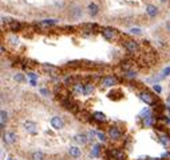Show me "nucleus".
Listing matches in <instances>:
<instances>
[{
	"label": "nucleus",
	"instance_id": "f257e3e1",
	"mask_svg": "<svg viewBox=\"0 0 170 160\" xmlns=\"http://www.w3.org/2000/svg\"><path fill=\"white\" fill-rule=\"evenodd\" d=\"M107 155L110 156L108 160H126V153L118 148H110L107 149Z\"/></svg>",
	"mask_w": 170,
	"mask_h": 160
},
{
	"label": "nucleus",
	"instance_id": "f03ea898",
	"mask_svg": "<svg viewBox=\"0 0 170 160\" xmlns=\"http://www.w3.org/2000/svg\"><path fill=\"white\" fill-rule=\"evenodd\" d=\"M101 31H102V35L107 40H114L119 36V32L116 31L115 28H111V27H104V28H102Z\"/></svg>",
	"mask_w": 170,
	"mask_h": 160
},
{
	"label": "nucleus",
	"instance_id": "7ed1b4c3",
	"mask_svg": "<svg viewBox=\"0 0 170 160\" xmlns=\"http://www.w3.org/2000/svg\"><path fill=\"white\" fill-rule=\"evenodd\" d=\"M122 131H121L118 126H110L108 128V131H107V136H108V139L110 140H112V141H116V140H121L122 139Z\"/></svg>",
	"mask_w": 170,
	"mask_h": 160
},
{
	"label": "nucleus",
	"instance_id": "20e7f679",
	"mask_svg": "<svg viewBox=\"0 0 170 160\" xmlns=\"http://www.w3.org/2000/svg\"><path fill=\"white\" fill-rule=\"evenodd\" d=\"M3 20H4V23H5V28L9 30V31H20L24 27L23 24L16 22V20H11V19H3Z\"/></svg>",
	"mask_w": 170,
	"mask_h": 160
},
{
	"label": "nucleus",
	"instance_id": "39448f33",
	"mask_svg": "<svg viewBox=\"0 0 170 160\" xmlns=\"http://www.w3.org/2000/svg\"><path fill=\"white\" fill-rule=\"evenodd\" d=\"M125 47H126V50L129 53H138L139 51V43L134 39H126L125 40Z\"/></svg>",
	"mask_w": 170,
	"mask_h": 160
},
{
	"label": "nucleus",
	"instance_id": "423d86ee",
	"mask_svg": "<svg viewBox=\"0 0 170 160\" xmlns=\"http://www.w3.org/2000/svg\"><path fill=\"white\" fill-rule=\"evenodd\" d=\"M116 83H118V79H116V77H112V75H107V77H103L101 79V85L103 88H111Z\"/></svg>",
	"mask_w": 170,
	"mask_h": 160
},
{
	"label": "nucleus",
	"instance_id": "0eeeda50",
	"mask_svg": "<svg viewBox=\"0 0 170 160\" xmlns=\"http://www.w3.org/2000/svg\"><path fill=\"white\" fill-rule=\"evenodd\" d=\"M3 140H4L5 144L12 145V144H15L16 141H18V135H16L15 132H5L3 135Z\"/></svg>",
	"mask_w": 170,
	"mask_h": 160
},
{
	"label": "nucleus",
	"instance_id": "6e6552de",
	"mask_svg": "<svg viewBox=\"0 0 170 160\" xmlns=\"http://www.w3.org/2000/svg\"><path fill=\"white\" fill-rule=\"evenodd\" d=\"M141 98H142L143 101H145V104H147V105H154L155 104L154 96H153L150 92H147V90H145V92L141 93Z\"/></svg>",
	"mask_w": 170,
	"mask_h": 160
},
{
	"label": "nucleus",
	"instance_id": "1a4fd4ad",
	"mask_svg": "<svg viewBox=\"0 0 170 160\" xmlns=\"http://www.w3.org/2000/svg\"><path fill=\"white\" fill-rule=\"evenodd\" d=\"M24 129L30 135H36L38 133V125L35 124L34 121H24Z\"/></svg>",
	"mask_w": 170,
	"mask_h": 160
},
{
	"label": "nucleus",
	"instance_id": "9d476101",
	"mask_svg": "<svg viewBox=\"0 0 170 160\" xmlns=\"http://www.w3.org/2000/svg\"><path fill=\"white\" fill-rule=\"evenodd\" d=\"M51 125L55 129H62L64 126V120L60 116H54V117L51 118Z\"/></svg>",
	"mask_w": 170,
	"mask_h": 160
},
{
	"label": "nucleus",
	"instance_id": "9b49d317",
	"mask_svg": "<svg viewBox=\"0 0 170 160\" xmlns=\"http://www.w3.org/2000/svg\"><path fill=\"white\" fill-rule=\"evenodd\" d=\"M91 120L97 121V122H106V121H107V117H106V114L102 113V112H94L93 116H91Z\"/></svg>",
	"mask_w": 170,
	"mask_h": 160
},
{
	"label": "nucleus",
	"instance_id": "f8f14e48",
	"mask_svg": "<svg viewBox=\"0 0 170 160\" xmlns=\"http://www.w3.org/2000/svg\"><path fill=\"white\" fill-rule=\"evenodd\" d=\"M68 155L71 157H74V159H77V157H79L82 155V149L79 147H77V145H72V147L68 148Z\"/></svg>",
	"mask_w": 170,
	"mask_h": 160
},
{
	"label": "nucleus",
	"instance_id": "ddd939ff",
	"mask_svg": "<svg viewBox=\"0 0 170 160\" xmlns=\"http://www.w3.org/2000/svg\"><path fill=\"white\" fill-rule=\"evenodd\" d=\"M74 141H75L77 144H79V145H85L86 143L89 141V139H87V135L79 133V135H75V136H74Z\"/></svg>",
	"mask_w": 170,
	"mask_h": 160
},
{
	"label": "nucleus",
	"instance_id": "4468645a",
	"mask_svg": "<svg viewBox=\"0 0 170 160\" xmlns=\"http://www.w3.org/2000/svg\"><path fill=\"white\" fill-rule=\"evenodd\" d=\"M102 155V145L101 144H94L93 148H91V152H90V156L91 157H99Z\"/></svg>",
	"mask_w": 170,
	"mask_h": 160
},
{
	"label": "nucleus",
	"instance_id": "2eb2a0df",
	"mask_svg": "<svg viewBox=\"0 0 170 160\" xmlns=\"http://www.w3.org/2000/svg\"><path fill=\"white\" fill-rule=\"evenodd\" d=\"M72 93L74 94H78V96H81V94H85V85H82L81 82H77V83H74L72 85Z\"/></svg>",
	"mask_w": 170,
	"mask_h": 160
},
{
	"label": "nucleus",
	"instance_id": "dca6fc26",
	"mask_svg": "<svg viewBox=\"0 0 170 160\" xmlns=\"http://www.w3.org/2000/svg\"><path fill=\"white\" fill-rule=\"evenodd\" d=\"M62 105L66 108V109H70V110H77V105L74 104L71 100H70V97H67V98H63L62 100Z\"/></svg>",
	"mask_w": 170,
	"mask_h": 160
},
{
	"label": "nucleus",
	"instance_id": "f3484780",
	"mask_svg": "<svg viewBox=\"0 0 170 160\" xmlns=\"http://www.w3.org/2000/svg\"><path fill=\"white\" fill-rule=\"evenodd\" d=\"M56 23H58V20L56 19H46V20L39 22V23H36V24L40 26V27H50V26H55Z\"/></svg>",
	"mask_w": 170,
	"mask_h": 160
},
{
	"label": "nucleus",
	"instance_id": "a211bd4d",
	"mask_svg": "<svg viewBox=\"0 0 170 160\" xmlns=\"http://www.w3.org/2000/svg\"><path fill=\"white\" fill-rule=\"evenodd\" d=\"M154 124H155V117L153 114H150V116H147V117L143 118V126H146V128H150V126H153Z\"/></svg>",
	"mask_w": 170,
	"mask_h": 160
},
{
	"label": "nucleus",
	"instance_id": "6ab92c4d",
	"mask_svg": "<svg viewBox=\"0 0 170 160\" xmlns=\"http://www.w3.org/2000/svg\"><path fill=\"white\" fill-rule=\"evenodd\" d=\"M159 141H161V144H162L163 147H166V148L170 147V137H169V135H166V133L159 135Z\"/></svg>",
	"mask_w": 170,
	"mask_h": 160
},
{
	"label": "nucleus",
	"instance_id": "aec40b11",
	"mask_svg": "<svg viewBox=\"0 0 170 160\" xmlns=\"http://www.w3.org/2000/svg\"><path fill=\"white\" fill-rule=\"evenodd\" d=\"M146 12H147V15H149V16L154 18V16L158 14V8L155 7V5H151V4H149V5H146Z\"/></svg>",
	"mask_w": 170,
	"mask_h": 160
},
{
	"label": "nucleus",
	"instance_id": "412c9836",
	"mask_svg": "<svg viewBox=\"0 0 170 160\" xmlns=\"http://www.w3.org/2000/svg\"><path fill=\"white\" fill-rule=\"evenodd\" d=\"M42 69H43V70H46V71H48L50 74H54V73H56V71H58V67L52 66V65H48V63H43Z\"/></svg>",
	"mask_w": 170,
	"mask_h": 160
},
{
	"label": "nucleus",
	"instance_id": "4be33fe9",
	"mask_svg": "<svg viewBox=\"0 0 170 160\" xmlns=\"http://www.w3.org/2000/svg\"><path fill=\"white\" fill-rule=\"evenodd\" d=\"M121 67L123 69V71L131 70V67H133V61H130V59H125V61H122V63H121Z\"/></svg>",
	"mask_w": 170,
	"mask_h": 160
},
{
	"label": "nucleus",
	"instance_id": "5701e85b",
	"mask_svg": "<svg viewBox=\"0 0 170 160\" xmlns=\"http://www.w3.org/2000/svg\"><path fill=\"white\" fill-rule=\"evenodd\" d=\"M46 155L40 151H36V152H32L31 153V160H44Z\"/></svg>",
	"mask_w": 170,
	"mask_h": 160
},
{
	"label": "nucleus",
	"instance_id": "b1692460",
	"mask_svg": "<svg viewBox=\"0 0 170 160\" xmlns=\"http://www.w3.org/2000/svg\"><path fill=\"white\" fill-rule=\"evenodd\" d=\"M94 89H95V88H94L93 83H86L85 85V96H90V94L94 92Z\"/></svg>",
	"mask_w": 170,
	"mask_h": 160
},
{
	"label": "nucleus",
	"instance_id": "393cba45",
	"mask_svg": "<svg viewBox=\"0 0 170 160\" xmlns=\"http://www.w3.org/2000/svg\"><path fill=\"white\" fill-rule=\"evenodd\" d=\"M0 116H1L0 121H1V129H3L4 128V124H5L7 120H8V113L5 112V110H1V112H0Z\"/></svg>",
	"mask_w": 170,
	"mask_h": 160
},
{
	"label": "nucleus",
	"instance_id": "a878e982",
	"mask_svg": "<svg viewBox=\"0 0 170 160\" xmlns=\"http://www.w3.org/2000/svg\"><path fill=\"white\" fill-rule=\"evenodd\" d=\"M89 12H90V15H97L98 14V5L97 4H94V3H91L89 5Z\"/></svg>",
	"mask_w": 170,
	"mask_h": 160
},
{
	"label": "nucleus",
	"instance_id": "bb28decb",
	"mask_svg": "<svg viewBox=\"0 0 170 160\" xmlns=\"http://www.w3.org/2000/svg\"><path fill=\"white\" fill-rule=\"evenodd\" d=\"M82 27L87 28L89 31H91V30H98V24H95V23H85V24H82Z\"/></svg>",
	"mask_w": 170,
	"mask_h": 160
},
{
	"label": "nucleus",
	"instance_id": "cd10ccee",
	"mask_svg": "<svg viewBox=\"0 0 170 160\" xmlns=\"http://www.w3.org/2000/svg\"><path fill=\"white\" fill-rule=\"evenodd\" d=\"M123 75L126 77V78H130V79H131V78H135V77H137V73H135V71H134V70L131 69V70L123 71Z\"/></svg>",
	"mask_w": 170,
	"mask_h": 160
},
{
	"label": "nucleus",
	"instance_id": "c85d7f7f",
	"mask_svg": "<svg viewBox=\"0 0 170 160\" xmlns=\"http://www.w3.org/2000/svg\"><path fill=\"white\" fill-rule=\"evenodd\" d=\"M97 136H98V139H99L102 143H104V141L107 140V137H108V136H106V133L101 132V131H99V132H97Z\"/></svg>",
	"mask_w": 170,
	"mask_h": 160
},
{
	"label": "nucleus",
	"instance_id": "c756f323",
	"mask_svg": "<svg viewBox=\"0 0 170 160\" xmlns=\"http://www.w3.org/2000/svg\"><path fill=\"white\" fill-rule=\"evenodd\" d=\"M95 135H97V132L90 131V132L87 133V139H89V141H94V140H95Z\"/></svg>",
	"mask_w": 170,
	"mask_h": 160
},
{
	"label": "nucleus",
	"instance_id": "7c9ffc66",
	"mask_svg": "<svg viewBox=\"0 0 170 160\" xmlns=\"http://www.w3.org/2000/svg\"><path fill=\"white\" fill-rule=\"evenodd\" d=\"M130 32H131V34H135V35H141V30H139V28H131V30H130Z\"/></svg>",
	"mask_w": 170,
	"mask_h": 160
},
{
	"label": "nucleus",
	"instance_id": "2f4dec72",
	"mask_svg": "<svg viewBox=\"0 0 170 160\" xmlns=\"http://www.w3.org/2000/svg\"><path fill=\"white\" fill-rule=\"evenodd\" d=\"M153 89H154L155 92H157V93H161V90H162L159 85H154V86H153Z\"/></svg>",
	"mask_w": 170,
	"mask_h": 160
},
{
	"label": "nucleus",
	"instance_id": "473e14b6",
	"mask_svg": "<svg viewBox=\"0 0 170 160\" xmlns=\"http://www.w3.org/2000/svg\"><path fill=\"white\" fill-rule=\"evenodd\" d=\"M15 79H16V81H19V82H22V81H23V75H22V74H16L15 75Z\"/></svg>",
	"mask_w": 170,
	"mask_h": 160
},
{
	"label": "nucleus",
	"instance_id": "72a5a7b5",
	"mask_svg": "<svg viewBox=\"0 0 170 160\" xmlns=\"http://www.w3.org/2000/svg\"><path fill=\"white\" fill-rule=\"evenodd\" d=\"M40 93H42L43 96H46V97H47V96L50 94V92H48V90H47V89H40Z\"/></svg>",
	"mask_w": 170,
	"mask_h": 160
},
{
	"label": "nucleus",
	"instance_id": "f704fd0d",
	"mask_svg": "<svg viewBox=\"0 0 170 160\" xmlns=\"http://www.w3.org/2000/svg\"><path fill=\"white\" fill-rule=\"evenodd\" d=\"M163 75H170V66L166 67V69L163 70Z\"/></svg>",
	"mask_w": 170,
	"mask_h": 160
},
{
	"label": "nucleus",
	"instance_id": "c9c22d12",
	"mask_svg": "<svg viewBox=\"0 0 170 160\" xmlns=\"http://www.w3.org/2000/svg\"><path fill=\"white\" fill-rule=\"evenodd\" d=\"M162 159H170V152H165V153H163Z\"/></svg>",
	"mask_w": 170,
	"mask_h": 160
},
{
	"label": "nucleus",
	"instance_id": "e433bc0d",
	"mask_svg": "<svg viewBox=\"0 0 170 160\" xmlns=\"http://www.w3.org/2000/svg\"><path fill=\"white\" fill-rule=\"evenodd\" d=\"M28 75H30V78H31V79H32V81H35V79L38 78V77H36V75H35V74H34V73H30V74H28Z\"/></svg>",
	"mask_w": 170,
	"mask_h": 160
},
{
	"label": "nucleus",
	"instance_id": "4c0bfd02",
	"mask_svg": "<svg viewBox=\"0 0 170 160\" xmlns=\"http://www.w3.org/2000/svg\"><path fill=\"white\" fill-rule=\"evenodd\" d=\"M9 40H11L12 44H18V38H11Z\"/></svg>",
	"mask_w": 170,
	"mask_h": 160
},
{
	"label": "nucleus",
	"instance_id": "58836bf2",
	"mask_svg": "<svg viewBox=\"0 0 170 160\" xmlns=\"http://www.w3.org/2000/svg\"><path fill=\"white\" fill-rule=\"evenodd\" d=\"M166 105H167V106H169V108H170V94H169V97L166 98Z\"/></svg>",
	"mask_w": 170,
	"mask_h": 160
},
{
	"label": "nucleus",
	"instance_id": "ea45409f",
	"mask_svg": "<svg viewBox=\"0 0 170 160\" xmlns=\"http://www.w3.org/2000/svg\"><path fill=\"white\" fill-rule=\"evenodd\" d=\"M166 30L170 32V22H167V23H166Z\"/></svg>",
	"mask_w": 170,
	"mask_h": 160
},
{
	"label": "nucleus",
	"instance_id": "a19ab883",
	"mask_svg": "<svg viewBox=\"0 0 170 160\" xmlns=\"http://www.w3.org/2000/svg\"><path fill=\"white\" fill-rule=\"evenodd\" d=\"M147 160H161V159H159V157H149Z\"/></svg>",
	"mask_w": 170,
	"mask_h": 160
},
{
	"label": "nucleus",
	"instance_id": "79ce46f5",
	"mask_svg": "<svg viewBox=\"0 0 170 160\" xmlns=\"http://www.w3.org/2000/svg\"><path fill=\"white\" fill-rule=\"evenodd\" d=\"M137 160H145V159H137Z\"/></svg>",
	"mask_w": 170,
	"mask_h": 160
},
{
	"label": "nucleus",
	"instance_id": "37998d69",
	"mask_svg": "<svg viewBox=\"0 0 170 160\" xmlns=\"http://www.w3.org/2000/svg\"><path fill=\"white\" fill-rule=\"evenodd\" d=\"M161 1H166V0H161Z\"/></svg>",
	"mask_w": 170,
	"mask_h": 160
}]
</instances>
